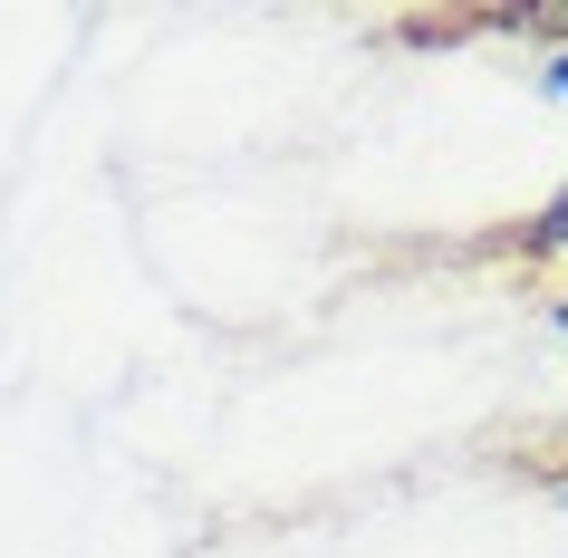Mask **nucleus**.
<instances>
[{
  "mask_svg": "<svg viewBox=\"0 0 568 558\" xmlns=\"http://www.w3.org/2000/svg\"><path fill=\"white\" fill-rule=\"evenodd\" d=\"M559 327H568V298H559Z\"/></svg>",
  "mask_w": 568,
  "mask_h": 558,
  "instance_id": "3",
  "label": "nucleus"
},
{
  "mask_svg": "<svg viewBox=\"0 0 568 558\" xmlns=\"http://www.w3.org/2000/svg\"><path fill=\"white\" fill-rule=\"evenodd\" d=\"M559 500H568V481H559Z\"/></svg>",
  "mask_w": 568,
  "mask_h": 558,
  "instance_id": "4",
  "label": "nucleus"
},
{
  "mask_svg": "<svg viewBox=\"0 0 568 558\" xmlns=\"http://www.w3.org/2000/svg\"><path fill=\"white\" fill-rule=\"evenodd\" d=\"M549 88H559V97H568V49H559V59H549Z\"/></svg>",
  "mask_w": 568,
  "mask_h": 558,
  "instance_id": "2",
  "label": "nucleus"
},
{
  "mask_svg": "<svg viewBox=\"0 0 568 558\" xmlns=\"http://www.w3.org/2000/svg\"><path fill=\"white\" fill-rule=\"evenodd\" d=\"M530 251H539V261H568V193H559V203H549V212L530 222Z\"/></svg>",
  "mask_w": 568,
  "mask_h": 558,
  "instance_id": "1",
  "label": "nucleus"
}]
</instances>
